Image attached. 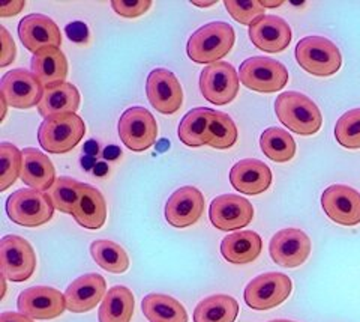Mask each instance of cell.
I'll return each instance as SVG.
<instances>
[{
	"mask_svg": "<svg viewBox=\"0 0 360 322\" xmlns=\"http://www.w3.org/2000/svg\"><path fill=\"white\" fill-rule=\"evenodd\" d=\"M238 127L231 116L212 110L209 125V145L215 149H230L238 142Z\"/></svg>",
	"mask_w": 360,
	"mask_h": 322,
	"instance_id": "cell-33",
	"label": "cell"
},
{
	"mask_svg": "<svg viewBox=\"0 0 360 322\" xmlns=\"http://www.w3.org/2000/svg\"><path fill=\"white\" fill-rule=\"evenodd\" d=\"M72 217L84 229L98 230L105 225L107 202L96 187L82 182V197Z\"/></svg>",
	"mask_w": 360,
	"mask_h": 322,
	"instance_id": "cell-25",
	"label": "cell"
},
{
	"mask_svg": "<svg viewBox=\"0 0 360 322\" xmlns=\"http://www.w3.org/2000/svg\"><path fill=\"white\" fill-rule=\"evenodd\" d=\"M239 74L229 62L212 63L200 75L201 95L217 106L230 104L239 94Z\"/></svg>",
	"mask_w": 360,
	"mask_h": 322,
	"instance_id": "cell-10",
	"label": "cell"
},
{
	"mask_svg": "<svg viewBox=\"0 0 360 322\" xmlns=\"http://www.w3.org/2000/svg\"><path fill=\"white\" fill-rule=\"evenodd\" d=\"M152 2L144 0V2H127V0H112L111 8L120 17L125 18H137L148 13L150 9Z\"/></svg>",
	"mask_w": 360,
	"mask_h": 322,
	"instance_id": "cell-38",
	"label": "cell"
},
{
	"mask_svg": "<svg viewBox=\"0 0 360 322\" xmlns=\"http://www.w3.org/2000/svg\"><path fill=\"white\" fill-rule=\"evenodd\" d=\"M250 39L258 50L281 53L290 46L291 27L284 18L264 16L250 26Z\"/></svg>",
	"mask_w": 360,
	"mask_h": 322,
	"instance_id": "cell-20",
	"label": "cell"
},
{
	"mask_svg": "<svg viewBox=\"0 0 360 322\" xmlns=\"http://www.w3.org/2000/svg\"><path fill=\"white\" fill-rule=\"evenodd\" d=\"M239 315V303L230 295H210L197 304L194 322H234Z\"/></svg>",
	"mask_w": 360,
	"mask_h": 322,
	"instance_id": "cell-30",
	"label": "cell"
},
{
	"mask_svg": "<svg viewBox=\"0 0 360 322\" xmlns=\"http://www.w3.org/2000/svg\"><path fill=\"white\" fill-rule=\"evenodd\" d=\"M86 135L84 120L77 113L54 115L45 118L38 130V142L50 154L72 151Z\"/></svg>",
	"mask_w": 360,
	"mask_h": 322,
	"instance_id": "cell-3",
	"label": "cell"
},
{
	"mask_svg": "<svg viewBox=\"0 0 360 322\" xmlns=\"http://www.w3.org/2000/svg\"><path fill=\"white\" fill-rule=\"evenodd\" d=\"M205 196L195 187H180L165 204V218L173 228H189L195 225L205 213Z\"/></svg>",
	"mask_w": 360,
	"mask_h": 322,
	"instance_id": "cell-17",
	"label": "cell"
},
{
	"mask_svg": "<svg viewBox=\"0 0 360 322\" xmlns=\"http://www.w3.org/2000/svg\"><path fill=\"white\" fill-rule=\"evenodd\" d=\"M119 137L123 145L134 152H143L153 147L158 137V124L153 115L144 107H129L119 119Z\"/></svg>",
	"mask_w": 360,
	"mask_h": 322,
	"instance_id": "cell-8",
	"label": "cell"
},
{
	"mask_svg": "<svg viewBox=\"0 0 360 322\" xmlns=\"http://www.w3.org/2000/svg\"><path fill=\"white\" fill-rule=\"evenodd\" d=\"M54 204L51 196L33 190V188H21L14 192L6 201L8 217L15 225L25 228H38L53 218Z\"/></svg>",
	"mask_w": 360,
	"mask_h": 322,
	"instance_id": "cell-4",
	"label": "cell"
},
{
	"mask_svg": "<svg viewBox=\"0 0 360 322\" xmlns=\"http://www.w3.org/2000/svg\"><path fill=\"white\" fill-rule=\"evenodd\" d=\"M90 254L101 268L112 273L123 274L129 268V256L122 246L115 241L96 240L90 246Z\"/></svg>",
	"mask_w": 360,
	"mask_h": 322,
	"instance_id": "cell-31",
	"label": "cell"
},
{
	"mask_svg": "<svg viewBox=\"0 0 360 322\" xmlns=\"http://www.w3.org/2000/svg\"><path fill=\"white\" fill-rule=\"evenodd\" d=\"M0 35H2V54H0V66L5 68L9 63H13L17 56V47L14 39L11 38L5 26H0Z\"/></svg>",
	"mask_w": 360,
	"mask_h": 322,
	"instance_id": "cell-39",
	"label": "cell"
},
{
	"mask_svg": "<svg viewBox=\"0 0 360 322\" xmlns=\"http://www.w3.org/2000/svg\"><path fill=\"white\" fill-rule=\"evenodd\" d=\"M0 322H35V321L22 314L4 312L2 315H0Z\"/></svg>",
	"mask_w": 360,
	"mask_h": 322,
	"instance_id": "cell-41",
	"label": "cell"
},
{
	"mask_svg": "<svg viewBox=\"0 0 360 322\" xmlns=\"http://www.w3.org/2000/svg\"><path fill=\"white\" fill-rule=\"evenodd\" d=\"M270 322H292V321H287V319H276V321H270Z\"/></svg>",
	"mask_w": 360,
	"mask_h": 322,
	"instance_id": "cell-47",
	"label": "cell"
},
{
	"mask_svg": "<svg viewBox=\"0 0 360 322\" xmlns=\"http://www.w3.org/2000/svg\"><path fill=\"white\" fill-rule=\"evenodd\" d=\"M0 103H2V120L5 119V115H6V109H8V103L6 99L4 97H0Z\"/></svg>",
	"mask_w": 360,
	"mask_h": 322,
	"instance_id": "cell-45",
	"label": "cell"
},
{
	"mask_svg": "<svg viewBox=\"0 0 360 322\" xmlns=\"http://www.w3.org/2000/svg\"><path fill=\"white\" fill-rule=\"evenodd\" d=\"M212 225L218 230H239L254 218V206L248 199L238 194H222L213 199L209 209Z\"/></svg>",
	"mask_w": 360,
	"mask_h": 322,
	"instance_id": "cell-15",
	"label": "cell"
},
{
	"mask_svg": "<svg viewBox=\"0 0 360 322\" xmlns=\"http://www.w3.org/2000/svg\"><path fill=\"white\" fill-rule=\"evenodd\" d=\"M80 101L82 97L78 89L72 83H62L59 86L45 89L42 101L38 106V112L44 118L75 113L80 107Z\"/></svg>",
	"mask_w": 360,
	"mask_h": 322,
	"instance_id": "cell-26",
	"label": "cell"
},
{
	"mask_svg": "<svg viewBox=\"0 0 360 322\" xmlns=\"http://www.w3.org/2000/svg\"><path fill=\"white\" fill-rule=\"evenodd\" d=\"M50 196L56 209L72 216L82 197V182L70 176H60L51 187Z\"/></svg>",
	"mask_w": 360,
	"mask_h": 322,
	"instance_id": "cell-34",
	"label": "cell"
},
{
	"mask_svg": "<svg viewBox=\"0 0 360 322\" xmlns=\"http://www.w3.org/2000/svg\"><path fill=\"white\" fill-rule=\"evenodd\" d=\"M21 181L33 190L47 192L56 182V171L47 155L35 148L22 149Z\"/></svg>",
	"mask_w": 360,
	"mask_h": 322,
	"instance_id": "cell-22",
	"label": "cell"
},
{
	"mask_svg": "<svg viewBox=\"0 0 360 322\" xmlns=\"http://www.w3.org/2000/svg\"><path fill=\"white\" fill-rule=\"evenodd\" d=\"M0 92H2V97L6 99L9 107L26 110L39 106L45 87L33 73L15 68L2 77Z\"/></svg>",
	"mask_w": 360,
	"mask_h": 322,
	"instance_id": "cell-11",
	"label": "cell"
},
{
	"mask_svg": "<svg viewBox=\"0 0 360 322\" xmlns=\"http://www.w3.org/2000/svg\"><path fill=\"white\" fill-rule=\"evenodd\" d=\"M335 137L347 149H360V109L348 110L338 119Z\"/></svg>",
	"mask_w": 360,
	"mask_h": 322,
	"instance_id": "cell-36",
	"label": "cell"
},
{
	"mask_svg": "<svg viewBox=\"0 0 360 322\" xmlns=\"http://www.w3.org/2000/svg\"><path fill=\"white\" fill-rule=\"evenodd\" d=\"M146 94L153 109L162 115H173L184 104V89L174 73L156 68L148 75Z\"/></svg>",
	"mask_w": 360,
	"mask_h": 322,
	"instance_id": "cell-12",
	"label": "cell"
},
{
	"mask_svg": "<svg viewBox=\"0 0 360 322\" xmlns=\"http://www.w3.org/2000/svg\"><path fill=\"white\" fill-rule=\"evenodd\" d=\"M135 307L132 291L127 286H112L99 307V322H131Z\"/></svg>",
	"mask_w": 360,
	"mask_h": 322,
	"instance_id": "cell-28",
	"label": "cell"
},
{
	"mask_svg": "<svg viewBox=\"0 0 360 322\" xmlns=\"http://www.w3.org/2000/svg\"><path fill=\"white\" fill-rule=\"evenodd\" d=\"M0 270L11 282L29 280L37 270V253L32 244L18 235H6L0 240Z\"/></svg>",
	"mask_w": 360,
	"mask_h": 322,
	"instance_id": "cell-7",
	"label": "cell"
},
{
	"mask_svg": "<svg viewBox=\"0 0 360 322\" xmlns=\"http://www.w3.org/2000/svg\"><path fill=\"white\" fill-rule=\"evenodd\" d=\"M66 30H68V33H70L71 39H75V41H83V38L86 37V26L80 25V23L70 25Z\"/></svg>",
	"mask_w": 360,
	"mask_h": 322,
	"instance_id": "cell-42",
	"label": "cell"
},
{
	"mask_svg": "<svg viewBox=\"0 0 360 322\" xmlns=\"http://www.w3.org/2000/svg\"><path fill=\"white\" fill-rule=\"evenodd\" d=\"M260 148L267 159L275 163H287L296 155V142L283 128L270 127L263 131Z\"/></svg>",
	"mask_w": 360,
	"mask_h": 322,
	"instance_id": "cell-32",
	"label": "cell"
},
{
	"mask_svg": "<svg viewBox=\"0 0 360 322\" xmlns=\"http://www.w3.org/2000/svg\"><path fill=\"white\" fill-rule=\"evenodd\" d=\"M239 79L242 85L251 91L274 94L287 86L288 71L283 63L275 59L254 56L242 62Z\"/></svg>",
	"mask_w": 360,
	"mask_h": 322,
	"instance_id": "cell-6",
	"label": "cell"
},
{
	"mask_svg": "<svg viewBox=\"0 0 360 322\" xmlns=\"http://www.w3.org/2000/svg\"><path fill=\"white\" fill-rule=\"evenodd\" d=\"M20 314L32 319H54L66 310L65 295L51 286H33L22 291L17 302Z\"/></svg>",
	"mask_w": 360,
	"mask_h": 322,
	"instance_id": "cell-14",
	"label": "cell"
},
{
	"mask_svg": "<svg viewBox=\"0 0 360 322\" xmlns=\"http://www.w3.org/2000/svg\"><path fill=\"white\" fill-rule=\"evenodd\" d=\"M296 61L307 73L317 77H330L342 65L341 51L324 37H307L297 42Z\"/></svg>",
	"mask_w": 360,
	"mask_h": 322,
	"instance_id": "cell-5",
	"label": "cell"
},
{
	"mask_svg": "<svg viewBox=\"0 0 360 322\" xmlns=\"http://www.w3.org/2000/svg\"><path fill=\"white\" fill-rule=\"evenodd\" d=\"M321 206L326 216L342 226L360 223V193L353 187L335 184L321 194Z\"/></svg>",
	"mask_w": 360,
	"mask_h": 322,
	"instance_id": "cell-16",
	"label": "cell"
},
{
	"mask_svg": "<svg viewBox=\"0 0 360 322\" xmlns=\"http://www.w3.org/2000/svg\"><path fill=\"white\" fill-rule=\"evenodd\" d=\"M212 109L197 107L188 112L177 128L179 140L189 148L209 145V125Z\"/></svg>",
	"mask_w": 360,
	"mask_h": 322,
	"instance_id": "cell-27",
	"label": "cell"
},
{
	"mask_svg": "<svg viewBox=\"0 0 360 322\" xmlns=\"http://www.w3.org/2000/svg\"><path fill=\"white\" fill-rule=\"evenodd\" d=\"M292 283L283 273H264L257 275L245 287L243 298L248 307L254 310H269L283 304L290 297Z\"/></svg>",
	"mask_w": 360,
	"mask_h": 322,
	"instance_id": "cell-9",
	"label": "cell"
},
{
	"mask_svg": "<svg viewBox=\"0 0 360 322\" xmlns=\"http://www.w3.org/2000/svg\"><path fill=\"white\" fill-rule=\"evenodd\" d=\"M225 9L229 14L240 25L251 26L258 18L264 17L266 8L262 2H236V0H227L224 2Z\"/></svg>",
	"mask_w": 360,
	"mask_h": 322,
	"instance_id": "cell-37",
	"label": "cell"
},
{
	"mask_svg": "<svg viewBox=\"0 0 360 322\" xmlns=\"http://www.w3.org/2000/svg\"><path fill=\"white\" fill-rule=\"evenodd\" d=\"M141 310L150 322H188L186 309L165 294H149L143 298Z\"/></svg>",
	"mask_w": 360,
	"mask_h": 322,
	"instance_id": "cell-29",
	"label": "cell"
},
{
	"mask_svg": "<svg viewBox=\"0 0 360 322\" xmlns=\"http://www.w3.org/2000/svg\"><path fill=\"white\" fill-rule=\"evenodd\" d=\"M236 41L234 29L224 21H212L191 35L186 51L195 63H217L231 51Z\"/></svg>",
	"mask_w": 360,
	"mask_h": 322,
	"instance_id": "cell-1",
	"label": "cell"
},
{
	"mask_svg": "<svg viewBox=\"0 0 360 322\" xmlns=\"http://www.w3.org/2000/svg\"><path fill=\"white\" fill-rule=\"evenodd\" d=\"M275 112L283 125L300 136H312L323 125L319 106L300 92L281 94L275 101Z\"/></svg>",
	"mask_w": 360,
	"mask_h": 322,
	"instance_id": "cell-2",
	"label": "cell"
},
{
	"mask_svg": "<svg viewBox=\"0 0 360 322\" xmlns=\"http://www.w3.org/2000/svg\"><path fill=\"white\" fill-rule=\"evenodd\" d=\"M107 282L101 274L89 273L75 279L65 292L66 309L72 314L94 310L107 295Z\"/></svg>",
	"mask_w": 360,
	"mask_h": 322,
	"instance_id": "cell-19",
	"label": "cell"
},
{
	"mask_svg": "<svg viewBox=\"0 0 360 322\" xmlns=\"http://www.w3.org/2000/svg\"><path fill=\"white\" fill-rule=\"evenodd\" d=\"M22 152L13 143H0V192H6L21 175Z\"/></svg>",
	"mask_w": 360,
	"mask_h": 322,
	"instance_id": "cell-35",
	"label": "cell"
},
{
	"mask_svg": "<svg viewBox=\"0 0 360 322\" xmlns=\"http://www.w3.org/2000/svg\"><path fill=\"white\" fill-rule=\"evenodd\" d=\"M263 241L254 230H240L225 237L221 242L222 258L234 265L254 262L262 254Z\"/></svg>",
	"mask_w": 360,
	"mask_h": 322,
	"instance_id": "cell-23",
	"label": "cell"
},
{
	"mask_svg": "<svg viewBox=\"0 0 360 322\" xmlns=\"http://www.w3.org/2000/svg\"><path fill=\"white\" fill-rule=\"evenodd\" d=\"M117 155H119V151H117V148L111 147V148H108V149L105 151L104 157H105L107 160H116V159H117Z\"/></svg>",
	"mask_w": 360,
	"mask_h": 322,
	"instance_id": "cell-43",
	"label": "cell"
},
{
	"mask_svg": "<svg viewBox=\"0 0 360 322\" xmlns=\"http://www.w3.org/2000/svg\"><path fill=\"white\" fill-rule=\"evenodd\" d=\"M25 2H4L0 5V17H13L21 13V9H25Z\"/></svg>",
	"mask_w": 360,
	"mask_h": 322,
	"instance_id": "cell-40",
	"label": "cell"
},
{
	"mask_svg": "<svg viewBox=\"0 0 360 322\" xmlns=\"http://www.w3.org/2000/svg\"><path fill=\"white\" fill-rule=\"evenodd\" d=\"M193 5H195V6H200V8H207V6H213L215 5V2H193Z\"/></svg>",
	"mask_w": 360,
	"mask_h": 322,
	"instance_id": "cell-46",
	"label": "cell"
},
{
	"mask_svg": "<svg viewBox=\"0 0 360 322\" xmlns=\"http://www.w3.org/2000/svg\"><path fill=\"white\" fill-rule=\"evenodd\" d=\"M283 4L284 2H281V0H276V2H274V0H269V2H264V0H262V5L264 8H278V6H281Z\"/></svg>",
	"mask_w": 360,
	"mask_h": 322,
	"instance_id": "cell-44",
	"label": "cell"
},
{
	"mask_svg": "<svg viewBox=\"0 0 360 322\" xmlns=\"http://www.w3.org/2000/svg\"><path fill=\"white\" fill-rule=\"evenodd\" d=\"M30 68L45 89L66 83L68 59L58 47L45 49L33 54Z\"/></svg>",
	"mask_w": 360,
	"mask_h": 322,
	"instance_id": "cell-24",
	"label": "cell"
},
{
	"mask_svg": "<svg viewBox=\"0 0 360 322\" xmlns=\"http://www.w3.org/2000/svg\"><path fill=\"white\" fill-rule=\"evenodd\" d=\"M311 240L305 232L288 228L276 232L270 240V258L284 268H297L311 254Z\"/></svg>",
	"mask_w": 360,
	"mask_h": 322,
	"instance_id": "cell-13",
	"label": "cell"
},
{
	"mask_svg": "<svg viewBox=\"0 0 360 322\" xmlns=\"http://www.w3.org/2000/svg\"><path fill=\"white\" fill-rule=\"evenodd\" d=\"M18 37L22 46L37 54L41 50L62 46V33L51 18L42 14H30L18 25Z\"/></svg>",
	"mask_w": 360,
	"mask_h": 322,
	"instance_id": "cell-18",
	"label": "cell"
},
{
	"mask_svg": "<svg viewBox=\"0 0 360 322\" xmlns=\"http://www.w3.org/2000/svg\"><path fill=\"white\" fill-rule=\"evenodd\" d=\"M230 182L243 194L257 196L264 193L272 184V172L260 160L245 159L236 163L230 171Z\"/></svg>",
	"mask_w": 360,
	"mask_h": 322,
	"instance_id": "cell-21",
	"label": "cell"
}]
</instances>
